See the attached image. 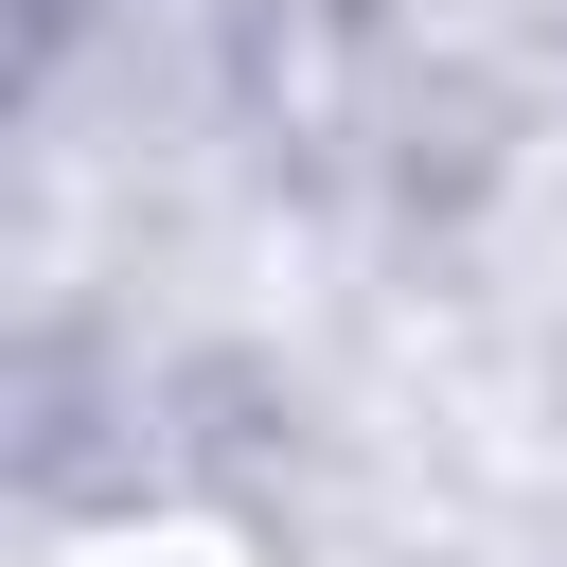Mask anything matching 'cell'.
<instances>
[{"label":"cell","mask_w":567,"mask_h":567,"mask_svg":"<svg viewBox=\"0 0 567 567\" xmlns=\"http://www.w3.org/2000/svg\"><path fill=\"white\" fill-rule=\"evenodd\" d=\"M89 567H230V549H89Z\"/></svg>","instance_id":"1"}]
</instances>
